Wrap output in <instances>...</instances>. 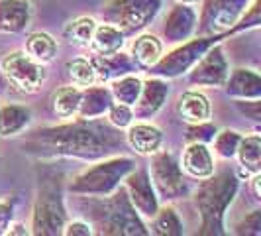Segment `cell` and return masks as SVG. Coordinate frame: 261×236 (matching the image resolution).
Returning <instances> with one entry per match:
<instances>
[{
    "mask_svg": "<svg viewBox=\"0 0 261 236\" xmlns=\"http://www.w3.org/2000/svg\"><path fill=\"white\" fill-rule=\"evenodd\" d=\"M96 28V20L94 18H89V16H83V18H77L73 22H69L65 26V38L75 43V45H89L92 38V32Z\"/></svg>",
    "mask_w": 261,
    "mask_h": 236,
    "instance_id": "4316f807",
    "label": "cell"
},
{
    "mask_svg": "<svg viewBox=\"0 0 261 236\" xmlns=\"http://www.w3.org/2000/svg\"><path fill=\"white\" fill-rule=\"evenodd\" d=\"M2 75L22 92H38L45 81L43 63L32 59L26 52H12L2 59Z\"/></svg>",
    "mask_w": 261,
    "mask_h": 236,
    "instance_id": "277c9868",
    "label": "cell"
},
{
    "mask_svg": "<svg viewBox=\"0 0 261 236\" xmlns=\"http://www.w3.org/2000/svg\"><path fill=\"white\" fill-rule=\"evenodd\" d=\"M179 112L181 116L191 124H202L208 122L212 114V106L206 95L200 91H187L179 99Z\"/></svg>",
    "mask_w": 261,
    "mask_h": 236,
    "instance_id": "e0dca14e",
    "label": "cell"
},
{
    "mask_svg": "<svg viewBox=\"0 0 261 236\" xmlns=\"http://www.w3.org/2000/svg\"><path fill=\"white\" fill-rule=\"evenodd\" d=\"M4 234H28V228H26V224H22V223H14V224L10 223Z\"/></svg>",
    "mask_w": 261,
    "mask_h": 236,
    "instance_id": "836d02e7",
    "label": "cell"
},
{
    "mask_svg": "<svg viewBox=\"0 0 261 236\" xmlns=\"http://www.w3.org/2000/svg\"><path fill=\"white\" fill-rule=\"evenodd\" d=\"M26 53L38 63H49L57 55V41L45 32H34L26 39Z\"/></svg>",
    "mask_w": 261,
    "mask_h": 236,
    "instance_id": "cb8c5ba5",
    "label": "cell"
},
{
    "mask_svg": "<svg viewBox=\"0 0 261 236\" xmlns=\"http://www.w3.org/2000/svg\"><path fill=\"white\" fill-rule=\"evenodd\" d=\"M108 112V120L112 126L116 128H128L132 122H134V110L130 105H122V103H112L110 108L106 110Z\"/></svg>",
    "mask_w": 261,
    "mask_h": 236,
    "instance_id": "4dcf8cb0",
    "label": "cell"
},
{
    "mask_svg": "<svg viewBox=\"0 0 261 236\" xmlns=\"http://www.w3.org/2000/svg\"><path fill=\"white\" fill-rule=\"evenodd\" d=\"M228 92L240 99H257L261 95V79L251 69H236L228 75Z\"/></svg>",
    "mask_w": 261,
    "mask_h": 236,
    "instance_id": "44dd1931",
    "label": "cell"
},
{
    "mask_svg": "<svg viewBox=\"0 0 261 236\" xmlns=\"http://www.w3.org/2000/svg\"><path fill=\"white\" fill-rule=\"evenodd\" d=\"M81 91L77 87H61L53 95V110L61 118H71L79 112Z\"/></svg>",
    "mask_w": 261,
    "mask_h": 236,
    "instance_id": "484cf974",
    "label": "cell"
},
{
    "mask_svg": "<svg viewBox=\"0 0 261 236\" xmlns=\"http://www.w3.org/2000/svg\"><path fill=\"white\" fill-rule=\"evenodd\" d=\"M151 232H155V234H181L183 232V224H181L179 215L173 209L157 210L153 215Z\"/></svg>",
    "mask_w": 261,
    "mask_h": 236,
    "instance_id": "f1b7e54d",
    "label": "cell"
},
{
    "mask_svg": "<svg viewBox=\"0 0 261 236\" xmlns=\"http://www.w3.org/2000/svg\"><path fill=\"white\" fill-rule=\"evenodd\" d=\"M32 226L36 234H57L65 226V210L61 207V199L53 189H45L38 197Z\"/></svg>",
    "mask_w": 261,
    "mask_h": 236,
    "instance_id": "8992f818",
    "label": "cell"
},
{
    "mask_svg": "<svg viewBox=\"0 0 261 236\" xmlns=\"http://www.w3.org/2000/svg\"><path fill=\"white\" fill-rule=\"evenodd\" d=\"M208 179V177H206ZM236 179L230 173L218 175L208 179L196 191V207L202 217V230L204 234H218L222 228V219L226 209L236 193Z\"/></svg>",
    "mask_w": 261,
    "mask_h": 236,
    "instance_id": "7a4b0ae2",
    "label": "cell"
},
{
    "mask_svg": "<svg viewBox=\"0 0 261 236\" xmlns=\"http://www.w3.org/2000/svg\"><path fill=\"white\" fill-rule=\"evenodd\" d=\"M214 152L220 157H232L236 156V150L240 144V134L236 130H224L220 134H216L214 138Z\"/></svg>",
    "mask_w": 261,
    "mask_h": 236,
    "instance_id": "f546056e",
    "label": "cell"
},
{
    "mask_svg": "<svg viewBox=\"0 0 261 236\" xmlns=\"http://www.w3.org/2000/svg\"><path fill=\"white\" fill-rule=\"evenodd\" d=\"M169 95V85L159 81V79H151L147 83H142V91L136 101V108H134V116L147 118L155 114L157 110L163 106L165 99Z\"/></svg>",
    "mask_w": 261,
    "mask_h": 236,
    "instance_id": "4fadbf2b",
    "label": "cell"
},
{
    "mask_svg": "<svg viewBox=\"0 0 261 236\" xmlns=\"http://www.w3.org/2000/svg\"><path fill=\"white\" fill-rule=\"evenodd\" d=\"M161 6V0H112L105 10L106 20L110 24L124 30L144 28L153 20Z\"/></svg>",
    "mask_w": 261,
    "mask_h": 236,
    "instance_id": "5b68a950",
    "label": "cell"
},
{
    "mask_svg": "<svg viewBox=\"0 0 261 236\" xmlns=\"http://www.w3.org/2000/svg\"><path fill=\"white\" fill-rule=\"evenodd\" d=\"M195 12L189 8V4H179L175 6L171 14L165 20V38L169 41H181L185 39L193 30H195Z\"/></svg>",
    "mask_w": 261,
    "mask_h": 236,
    "instance_id": "ac0fdd59",
    "label": "cell"
},
{
    "mask_svg": "<svg viewBox=\"0 0 261 236\" xmlns=\"http://www.w3.org/2000/svg\"><path fill=\"white\" fill-rule=\"evenodd\" d=\"M140 91H142V81L126 73V75L116 77L112 81L110 95H112V99H116L118 103L134 106L136 101H138V97H140Z\"/></svg>",
    "mask_w": 261,
    "mask_h": 236,
    "instance_id": "d4e9b609",
    "label": "cell"
},
{
    "mask_svg": "<svg viewBox=\"0 0 261 236\" xmlns=\"http://www.w3.org/2000/svg\"><path fill=\"white\" fill-rule=\"evenodd\" d=\"M30 124V110L20 105L0 106V136L10 138L16 136Z\"/></svg>",
    "mask_w": 261,
    "mask_h": 236,
    "instance_id": "7402d4cb",
    "label": "cell"
},
{
    "mask_svg": "<svg viewBox=\"0 0 261 236\" xmlns=\"http://www.w3.org/2000/svg\"><path fill=\"white\" fill-rule=\"evenodd\" d=\"M130 159H110L96 163L91 170H85L79 173L77 177L71 181V191L75 193H91V195H108L118 181L130 171Z\"/></svg>",
    "mask_w": 261,
    "mask_h": 236,
    "instance_id": "3957f363",
    "label": "cell"
},
{
    "mask_svg": "<svg viewBox=\"0 0 261 236\" xmlns=\"http://www.w3.org/2000/svg\"><path fill=\"white\" fill-rule=\"evenodd\" d=\"M161 53H163V43L151 34H144L132 41V57L145 67L157 65Z\"/></svg>",
    "mask_w": 261,
    "mask_h": 236,
    "instance_id": "603a6c76",
    "label": "cell"
},
{
    "mask_svg": "<svg viewBox=\"0 0 261 236\" xmlns=\"http://www.w3.org/2000/svg\"><path fill=\"white\" fill-rule=\"evenodd\" d=\"M206 55L196 61L195 69L191 73V81L196 85H206V87H218L224 85L226 79H228V63H226V57L220 48H214V50H206Z\"/></svg>",
    "mask_w": 261,
    "mask_h": 236,
    "instance_id": "ba28073f",
    "label": "cell"
},
{
    "mask_svg": "<svg viewBox=\"0 0 261 236\" xmlns=\"http://www.w3.org/2000/svg\"><path fill=\"white\" fill-rule=\"evenodd\" d=\"M30 0H0V32H22L30 22Z\"/></svg>",
    "mask_w": 261,
    "mask_h": 236,
    "instance_id": "5bb4252c",
    "label": "cell"
},
{
    "mask_svg": "<svg viewBox=\"0 0 261 236\" xmlns=\"http://www.w3.org/2000/svg\"><path fill=\"white\" fill-rule=\"evenodd\" d=\"M183 170L195 179H206L214 173V157L202 142L187 146L183 154Z\"/></svg>",
    "mask_w": 261,
    "mask_h": 236,
    "instance_id": "9a60e30c",
    "label": "cell"
},
{
    "mask_svg": "<svg viewBox=\"0 0 261 236\" xmlns=\"http://www.w3.org/2000/svg\"><path fill=\"white\" fill-rule=\"evenodd\" d=\"M149 173L155 181V187L159 193L167 199H177L185 191V181L181 168L177 166V161L173 159L169 152L157 154L153 163L149 166Z\"/></svg>",
    "mask_w": 261,
    "mask_h": 236,
    "instance_id": "52a82bcc",
    "label": "cell"
},
{
    "mask_svg": "<svg viewBox=\"0 0 261 236\" xmlns=\"http://www.w3.org/2000/svg\"><path fill=\"white\" fill-rule=\"evenodd\" d=\"M244 4H248V0H208L204 18L210 32H222L232 26Z\"/></svg>",
    "mask_w": 261,
    "mask_h": 236,
    "instance_id": "7c38bea8",
    "label": "cell"
},
{
    "mask_svg": "<svg viewBox=\"0 0 261 236\" xmlns=\"http://www.w3.org/2000/svg\"><path fill=\"white\" fill-rule=\"evenodd\" d=\"M69 77L77 87H92L98 83L94 65L87 57H77L69 63Z\"/></svg>",
    "mask_w": 261,
    "mask_h": 236,
    "instance_id": "83f0119b",
    "label": "cell"
},
{
    "mask_svg": "<svg viewBox=\"0 0 261 236\" xmlns=\"http://www.w3.org/2000/svg\"><path fill=\"white\" fill-rule=\"evenodd\" d=\"M10 223H12V205L6 201H0V234L6 232Z\"/></svg>",
    "mask_w": 261,
    "mask_h": 236,
    "instance_id": "d6a6232c",
    "label": "cell"
},
{
    "mask_svg": "<svg viewBox=\"0 0 261 236\" xmlns=\"http://www.w3.org/2000/svg\"><path fill=\"white\" fill-rule=\"evenodd\" d=\"M67 236H71V234H81V236H89L92 234V228H91V224L89 223H85V221H73V223H69L67 226H63Z\"/></svg>",
    "mask_w": 261,
    "mask_h": 236,
    "instance_id": "1f68e13d",
    "label": "cell"
},
{
    "mask_svg": "<svg viewBox=\"0 0 261 236\" xmlns=\"http://www.w3.org/2000/svg\"><path fill=\"white\" fill-rule=\"evenodd\" d=\"M122 43H124L122 30L114 24H110V22H106V24H96L89 45L92 48L94 55L108 57V55H114V53L120 52Z\"/></svg>",
    "mask_w": 261,
    "mask_h": 236,
    "instance_id": "2e32d148",
    "label": "cell"
},
{
    "mask_svg": "<svg viewBox=\"0 0 261 236\" xmlns=\"http://www.w3.org/2000/svg\"><path fill=\"white\" fill-rule=\"evenodd\" d=\"M126 142L130 144L134 152L142 156H151V154H157L163 144V132L155 124H147V122L130 124L126 132Z\"/></svg>",
    "mask_w": 261,
    "mask_h": 236,
    "instance_id": "8fae6325",
    "label": "cell"
},
{
    "mask_svg": "<svg viewBox=\"0 0 261 236\" xmlns=\"http://www.w3.org/2000/svg\"><path fill=\"white\" fill-rule=\"evenodd\" d=\"M212 43V39H195L185 43L183 48L175 50V52L167 55L161 63H159V73L161 75H179L183 73L185 69H189L191 65H195L196 61L200 59V55L206 52Z\"/></svg>",
    "mask_w": 261,
    "mask_h": 236,
    "instance_id": "9c48e42d",
    "label": "cell"
},
{
    "mask_svg": "<svg viewBox=\"0 0 261 236\" xmlns=\"http://www.w3.org/2000/svg\"><path fill=\"white\" fill-rule=\"evenodd\" d=\"M114 101L112 95L105 87H89L85 92H81V105H79V116L81 118H94L105 114Z\"/></svg>",
    "mask_w": 261,
    "mask_h": 236,
    "instance_id": "d6986e66",
    "label": "cell"
},
{
    "mask_svg": "<svg viewBox=\"0 0 261 236\" xmlns=\"http://www.w3.org/2000/svg\"><path fill=\"white\" fill-rule=\"evenodd\" d=\"M236 156L240 159V168L246 177H253L261 168V140L257 134H251L240 140Z\"/></svg>",
    "mask_w": 261,
    "mask_h": 236,
    "instance_id": "ffe728a7",
    "label": "cell"
},
{
    "mask_svg": "<svg viewBox=\"0 0 261 236\" xmlns=\"http://www.w3.org/2000/svg\"><path fill=\"white\" fill-rule=\"evenodd\" d=\"M38 136L30 140V146L41 148V152H51L59 156L98 157L105 156L116 146V136L102 124H69L59 128L36 132Z\"/></svg>",
    "mask_w": 261,
    "mask_h": 236,
    "instance_id": "6da1fadb",
    "label": "cell"
},
{
    "mask_svg": "<svg viewBox=\"0 0 261 236\" xmlns=\"http://www.w3.org/2000/svg\"><path fill=\"white\" fill-rule=\"evenodd\" d=\"M128 191H130V201L134 209L140 215L153 217L157 213V199L153 193L151 181L145 171H136L128 177Z\"/></svg>",
    "mask_w": 261,
    "mask_h": 236,
    "instance_id": "30bf717a",
    "label": "cell"
},
{
    "mask_svg": "<svg viewBox=\"0 0 261 236\" xmlns=\"http://www.w3.org/2000/svg\"><path fill=\"white\" fill-rule=\"evenodd\" d=\"M179 4H195L196 0H177Z\"/></svg>",
    "mask_w": 261,
    "mask_h": 236,
    "instance_id": "e575fe53",
    "label": "cell"
}]
</instances>
